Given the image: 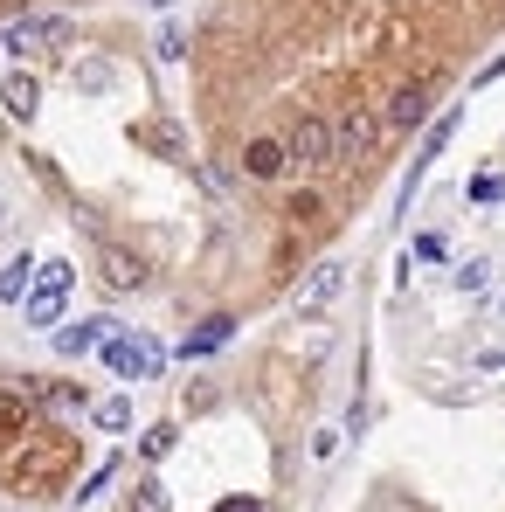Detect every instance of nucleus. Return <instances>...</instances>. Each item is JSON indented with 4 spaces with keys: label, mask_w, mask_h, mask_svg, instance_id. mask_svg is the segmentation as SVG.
<instances>
[{
    "label": "nucleus",
    "mask_w": 505,
    "mask_h": 512,
    "mask_svg": "<svg viewBox=\"0 0 505 512\" xmlns=\"http://www.w3.org/2000/svg\"><path fill=\"white\" fill-rule=\"evenodd\" d=\"M70 436H28L21 429V443H14V457H7V485L14 492H42V485H56L63 471H70Z\"/></svg>",
    "instance_id": "f257e3e1"
},
{
    "label": "nucleus",
    "mask_w": 505,
    "mask_h": 512,
    "mask_svg": "<svg viewBox=\"0 0 505 512\" xmlns=\"http://www.w3.org/2000/svg\"><path fill=\"white\" fill-rule=\"evenodd\" d=\"M97 353H104V367H111L118 381H153V374L167 367V346L146 340V333H125V326H118L111 340L97 346Z\"/></svg>",
    "instance_id": "f03ea898"
},
{
    "label": "nucleus",
    "mask_w": 505,
    "mask_h": 512,
    "mask_svg": "<svg viewBox=\"0 0 505 512\" xmlns=\"http://www.w3.org/2000/svg\"><path fill=\"white\" fill-rule=\"evenodd\" d=\"M70 14H21V21H7L0 28V49L7 56H42V49H70Z\"/></svg>",
    "instance_id": "7ed1b4c3"
},
{
    "label": "nucleus",
    "mask_w": 505,
    "mask_h": 512,
    "mask_svg": "<svg viewBox=\"0 0 505 512\" xmlns=\"http://www.w3.org/2000/svg\"><path fill=\"white\" fill-rule=\"evenodd\" d=\"M70 284H77V270H70L63 256L35 263V291L21 298V305H28V326H56V319H63V305H70Z\"/></svg>",
    "instance_id": "20e7f679"
},
{
    "label": "nucleus",
    "mask_w": 505,
    "mask_h": 512,
    "mask_svg": "<svg viewBox=\"0 0 505 512\" xmlns=\"http://www.w3.org/2000/svg\"><path fill=\"white\" fill-rule=\"evenodd\" d=\"M339 291H346V263L326 256V263H312V277L291 291V312H298V319H312V312H326V305H333Z\"/></svg>",
    "instance_id": "39448f33"
},
{
    "label": "nucleus",
    "mask_w": 505,
    "mask_h": 512,
    "mask_svg": "<svg viewBox=\"0 0 505 512\" xmlns=\"http://www.w3.org/2000/svg\"><path fill=\"white\" fill-rule=\"evenodd\" d=\"M284 153H291V167H305V173H312V167H333V125L305 111V118L291 125V139H284Z\"/></svg>",
    "instance_id": "423d86ee"
},
{
    "label": "nucleus",
    "mask_w": 505,
    "mask_h": 512,
    "mask_svg": "<svg viewBox=\"0 0 505 512\" xmlns=\"http://www.w3.org/2000/svg\"><path fill=\"white\" fill-rule=\"evenodd\" d=\"M367 146H374V111H367V104H353V111L333 125V160H360Z\"/></svg>",
    "instance_id": "0eeeda50"
},
{
    "label": "nucleus",
    "mask_w": 505,
    "mask_h": 512,
    "mask_svg": "<svg viewBox=\"0 0 505 512\" xmlns=\"http://www.w3.org/2000/svg\"><path fill=\"white\" fill-rule=\"evenodd\" d=\"M450 132H457V111H443V118L429 125V139H422V153H416V160H409V180H402V208H409V194H416V187H422V173H429V160H436V153L450 146Z\"/></svg>",
    "instance_id": "6e6552de"
},
{
    "label": "nucleus",
    "mask_w": 505,
    "mask_h": 512,
    "mask_svg": "<svg viewBox=\"0 0 505 512\" xmlns=\"http://www.w3.org/2000/svg\"><path fill=\"white\" fill-rule=\"evenodd\" d=\"M97 270H104V284H111V291H139V284H146V263H139L132 250H118V243H104V250H97Z\"/></svg>",
    "instance_id": "1a4fd4ad"
},
{
    "label": "nucleus",
    "mask_w": 505,
    "mask_h": 512,
    "mask_svg": "<svg viewBox=\"0 0 505 512\" xmlns=\"http://www.w3.org/2000/svg\"><path fill=\"white\" fill-rule=\"evenodd\" d=\"M229 340H236V319H229V312H215V319H201V326L180 340V360H208L215 346H229Z\"/></svg>",
    "instance_id": "9d476101"
},
{
    "label": "nucleus",
    "mask_w": 505,
    "mask_h": 512,
    "mask_svg": "<svg viewBox=\"0 0 505 512\" xmlns=\"http://www.w3.org/2000/svg\"><path fill=\"white\" fill-rule=\"evenodd\" d=\"M111 333H118L111 319H77V326H63V333H56V353H63V360H77V353H97V346L111 340Z\"/></svg>",
    "instance_id": "9b49d317"
},
{
    "label": "nucleus",
    "mask_w": 505,
    "mask_h": 512,
    "mask_svg": "<svg viewBox=\"0 0 505 512\" xmlns=\"http://www.w3.org/2000/svg\"><path fill=\"white\" fill-rule=\"evenodd\" d=\"M284 167H291L284 139H250V146H243V173H250V180H277Z\"/></svg>",
    "instance_id": "f8f14e48"
},
{
    "label": "nucleus",
    "mask_w": 505,
    "mask_h": 512,
    "mask_svg": "<svg viewBox=\"0 0 505 512\" xmlns=\"http://www.w3.org/2000/svg\"><path fill=\"white\" fill-rule=\"evenodd\" d=\"M0 104H7V111H14V118H21V125H28V118H35V111H42V84H35V77H21V70H14V77H7V84H0Z\"/></svg>",
    "instance_id": "ddd939ff"
},
{
    "label": "nucleus",
    "mask_w": 505,
    "mask_h": 512,
    "mask_svg": "<svg viewBox=\"0 0 505 512\" xmlns=\"http://www.w3.org/2000/svg\"><path fill=\"white\" fill-rule=\"evenodd\" d=\"M28 291H35V256L21 250L14 263H7V270H0V305H21Z\"/></svg>",
    "instance_id": "4468645a"
},
{
    "label": "nucleus",
    "mask_w": 505,
    "mask_h": 512,
    "mask_svg": "<svg viewBox=\"0 0 505 512\" xmlns=\"http://www.w3.org/2000/svg\"><path fill=\"white\" fill-rule=\"evenodd\" d=\"M429 118V84H409V90H395V104H388V125H422Z\"/></svg>",
    "instance_id": "2eb2a0df"
},
{
    "label": "nucleus",
    "mask_w": 505,
    "mask_h": 512,
    "mask_svg": "<svg viewBox=\"0 0 505 512\" xmlns=\"http://www.w3.org/2000/svg\"><path fill=\"white\" fill-rule=\"evenodd\" d=\"M90 423L111 429V436H125V429H132V402H125V395H104V402L90 409Z\"/></svg>",
    "instance_id": "dca6fc26"
},
{
    "label": "nucleus",
    "mask_w": 505,
    "mask_h": 512,
    "mask_svg": "<svg viewBox=\"0 0 505 512\" xmlns=\"http://www.w3.org/2000/svg\"><path fill=\"white\" fill-rule=\"evenodd\" d=\"M21 429H28V402L0 388V436H21Z\"/></svg>",
    "instance_id": "f3484780"
},
{
    "label": "nucleus",
    "mask_w": 505,
    "mask_h": 512,
    "mask_svg": "<svg viewBox=\"0 0 505 512\" xmlns=\"http://www.w3.org/2000/svg\"><path fill=\"white\" fill-rule=\"evenodd\" d=\"M132 512H173V506H167V485H160V478H139V492H132Z\"/></svg>",
    "instance_id": "a211bd4d"
},
{
    "label": "nucleus",
    "mask_w": 505,
    "mask_h": 512,
    "mask_svg": "<svg viewBox=\"0 0 505 512\" xmlns=\"http://www.w3.org/2000/svg\"><path fill=\"white\" fill-rule=\"evenodd\" d=\"M111 478H118V457H104V464H97V471L84 478V492H77V506H90V499H97V492H104Z\"/></svg>",
    "instance_id": "6ab92c4d"
},
{
    "label": "nucleus",
    "mask_w": 505,
    "mask_h": 512,
    "mask_svg": "<svg viewBox=\"0 0 505 512\" xmlns=\"http://www.w3.org/2000/svg\"><path fill=\"white\" fill-rule=\"evenodd\" d=\"M485 284H492V263H485V256H471V263L457 270V291H485Z\"/></svg>",
    "instance_id": "aec40b11"
},
{
    "label": "nucleus",
    "mask_w": 505,
    "mask_h": 512,
    "mask_svg": "<svg viewBox=\"0 0 505 512\" xmlns=\"http://www.w3.org/2000/svg\"><path fill=\"white\" fill-rule=\"evenodd\" d=\"M319 215H326V201H319L312 187H305V194H291V222H319Z\"/></svg>",
    "instance_id": "412c9836"
},
{
    "label": "nucleus",
    "mask_w": 505,
    "mask_h": 512,
    "mask_svg": "<svg viewBox=\"0 0 505 512\" xmlns=\"http://www.w3.org/2000/svg\"><path fill=\"white\" fill-rule=\"evenodd\" d=\"M139 450H146V457H167V450H173V423H153V429H146V443H139Z\"/></svg>",
    "instance_id": "4be33fe9"
},
{
    "label": "nucleus",
    "mask_w": 505,
    "mask_h": 512,
    "mask_svg": "<svg viewBox=\"0 0 505 512\" xmlns=\"http://www.w3.org/2000/svg\"><path fill=\"white\" fill-rule=\"evenodd\" d=\"M471 201H505V180L499 173H478V180H471Z\"/></svg>",
    "instance_id": "5701e85b"
},
{
    "label": "nucleus",
    "mask_w": 505,
    "mask_h": 512,
    "mask_svg": "<svg viewBox=\"0 0 505 512\" xmlns=\"http://www.w3.org/2000/svg\"><path fill=\"white\" fill-rule=\"evenodd\" d=\"M180 49H187V35H180V28H160V56H167V63H180Z\"/></svg>",
    "instance_id": "b1692460"
},
{
    "label": "nucleus",
    "mask_w": 505,
    "mask_h": 512,
    "mask_svg": "<svg viewBox=\"0 0 505 512\" xmlns=\"http://www.w3.org/2000/svg\"><path fill=\"white\" fill-rule=\"evenodd\" d=\"M416 256L422 263H443V236H416Z\"/></svg>",
    "instance_id": "393cba45"
},
{
    "label": "nucleus",
    "mask_w": 505,
    "mask_h": 512,
    "mask_svg": "<svg viewBox=\"0 0 505 512\" xmlns=\"http://www.w3.org/2000/svg\"><path fill=\"white\" fill-rule=\"evenodd\" d=\"M499 77H505V56H492V63L478 70V84H499Z\"/></svg>",
    "instance_id": "a878e982"
},
{
    "label": "nucleus",
    "mask_w": 505,
    "mask_h": 512,
    "mask_svg": "<svg viewBox=\"0 0 505 512\" xmlns=\"http://www.w3.org/2000/svg\"><path fill=\"white\" fill-rule=\"evenodd\" d=\"M215 512H263L256 499H229V506H215Z\"/></svg>",
    "instance_id": "bb28decb"
}]
</instances>
